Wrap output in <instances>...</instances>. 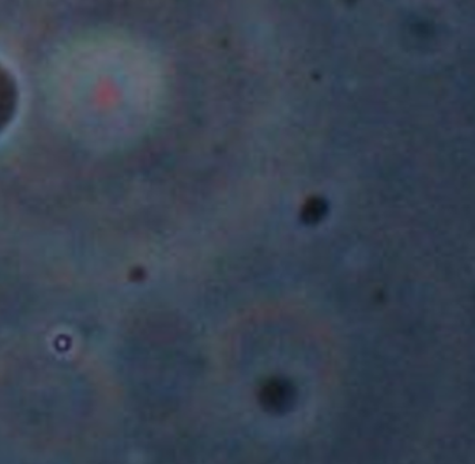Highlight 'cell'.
<instances>
[{"instance_id": "6da1fadb", "label": "cell", "mask_w": 475, "mask_h": 464, "mask_svg": "<svg viewBox=\"0 0 475 464\" xmlns=\"http://www.w3.org/2000/svg\"><path fill=\"white\" fill-rule=\"evenodd\" d=\"M18 104L17 85L11 74L0 66V131L11 121Z\"/></svg>"}]
</instances>
